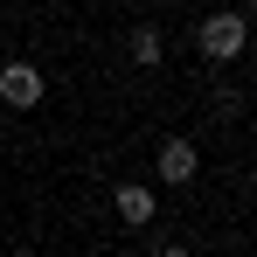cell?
<instances>
[{"label": "cell", "instance_id": "6da1fadb", "mask_svg": "<svg viewBox=\"0 0 257 257\" xmlns=\"http://www.w3.org/2000/svg\"><path fill=\"white\" fill-rule=\"evenodd\" d=\"M243 42H250V21H243L236 7H222V14H209V21L195 28L202 63H236V56H243Z\"/></svg>", "mask_w": 257, "mask_h": 257}, {"label": "cell", "instance_id": "7a4b0ae2", "mask_svg": "<svg viewBox=\"0 0 257 257\" xmlns=\"http://www.w3.org/2000/svg\"><path fill=\"white\" fill-rule=\"evenodd\" d=\"M42 70H35V63H7V70H0V104H7V111H35V104H42Z\"/></svg>", "mask_w": 257, "mask_h": 257}, {"label": "cell", "instance_id": "3957f363", "mask_svg": "<svg viewBox=\"0 0 257 257\" xmlns=\"http://www.w3.org/2000/svg\"><path fill=\"white\" fill-rule=\"evenodd\" d=\"M195 167H202V146H195V139H181V132H174V139H160V153H153V174H160V181L188 188V181H195Z\"/></svg>", "mask_w": 257, "mask_h": 257}, {"label": "cell", "instance_id": "277c9868", "mask_svg": "<svg viewBox=\"0 0 257 257\" xmlns=\"http://www.w3.org/2000/svg\"><path fill=\"white\" fill-rule=\"evenodd\" d=\"M111 209H118V222H132V229H146V222L160 215V202H153V188H146V181H125V188L111 195Z\"/></svg>", "mask_w": 257, "mask_h": 257}, {"label": "cell", "instance_id": "5b68a950", "mask_svg": "<svg viewBox=\"0 0 257 257\" xmlns=\"http://www.w3.org/2000/svg\"><path fill=\"white\" fill-rule=\"evenodd\" d=\"M160 56H167V35H160L153 21H139V28H132V63H139V70H160Z\"/></svg>", "mask_w": 257, "mask_h": 257}, {"label": "cell", "instance_id": "8992f818", "mask_svg": "<svg viewBox=\"0 0 257 257\" xmlns=\"http://www.w3.org/2000/svg\"><path fill=\"white\" fill-rule=\"evenodd\" d=\"M160 7H181V0H160Z\"/></svg>", "mask_w": 257, "mask_h": 257}]
</instances>
